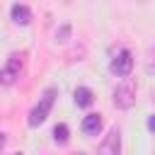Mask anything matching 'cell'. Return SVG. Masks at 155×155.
I'll return each instance as SVG.
<instances>
[{
    "mask_svg": "<svg viewBox=\"0 0 155 155\" xmlns=\"http://www.w3.org/2000/svg\"><path fill=\"white\" fill-rule=\"evenodd\" d=\"M78 155H85V153H78Z\"/></svg>",
    "mask_w": 155,
    "mask_h": 155,
    "instance_id": "cell-14",
    "label": "cell"
},
{
    "mask_svg": "<svg viewBox=\"0 0 155 155\" xmlns=\"http://www.w3.org/2000/svg\"><path fill=\"white\" fill-rule=\"evenodd\" d=\"M0 78H2V73H0Z\"/></svg>",
    "mask_w": 155,
    "mask_h": 155,
    "instance_id": "cell-15",
    "label": "cell"
},
{
    "mask_svg": "<svg viewBox=\"0 0 155 155\" xmlns=\"http://www.w3.org/2000/svg\"><path fill=\"white\" fill-rule=\"evenodd\" d=\"M56 94H58L56 87H46V90H44V94H41L39 102L31 107L29 119H27V124H29L31 128H36L39 124L46 121V116H48V111H51V107H53V102H56Z\"/></svg>",
    "mask_w": 155,
    "mask_h": 155,
    "instance_id": "cell-1",
    "label": "cell"
},
{
    "mask_svg": "<svg viewBox=\"0 0 155 155\" xmlns=\"http://www.w3.org/2000/svg\"><path fill=\"white\" fill-rule=\"evenodd\" d=\"M68 34H70V27H68V24H63V27H61V31H56V39H58V41H65V39H68Z\"/></svg>",
    "mask_w": 155,
    "mask_h": 155,
    "instance_id": "cell-10",
    "label": "cell"
},
{
    "mask_svg": "<svg viewBox=\"0 0 155 155\" xmlns=\"http://www.w3.org/2000/svg\"><path fill=\"white\" fill-rule=\"evenodd\" d=\"M10 155H22V153H10Z\"/></svg>",
    "mask_w": 155,
    "mask_h": 155,
    "instance_id": "cell-13",
    "label": "cell"
},
{
    "mask_svg": "<svg viewBox=\"0 0 155 155\" xmlns=\"http://www.w3.org/2000/svg\"><path fill=\"white\" fill-rule=\"evenodd\" d=\"M133 104H136V82L133 80H124L114 90V107L116 109H131Z\"/></svg>",
    "mask_w": 155,
    "mask_h": 155,
    "instance_id": "cell-2",
    "label": "cell"
},
{
    "mask_svg": "<svg viewBox=\"0 0 155 155\" xmlns=\"http://www.w3.org/2000/svg\"><path fill=\"white\" fill-rule=\"evenodd\" d=\"M148 128H150V131H155V114H153V116H148Z\"/></svg>",
    "mask_w": 155,
    "mask_h": 155,
    "instance_id": "cell-11",
    "label": "cell"
},
{
    "mask_svg": "<svg viewBox=\"0 0 155 155\" xmlns=\"http://www.w3.org/2000/svg\"><path fill=\"white\" fill-rule=\"evenodd\" d=\"M131 68H133V56H131L128 48H121V51L116 53V58L111 61V73L126 78V75L131 73Z\"/></svg>",
    "mask_w": 155,
    "mask_h": 155,
    "instance_id": "cell-4",
    "label": "cell"
},
{
    "mask_svg": "<svg viewBox=\"0 0 155 155\" xmlns=\"http://www.w3.org/2000/svg\"><path fill=\"white\" fill-rule=\"evenodd\" d=\"M119 153H121V133H119V128H111L104 136V140L99 143L97 155H119Z\"/></svg>",
    "mask_w": 155,
    "mask_h": 155,
    "instance_id": "cell-3",
    "label": "cell"
},
{
    "mask_svg": "<svg viewBox=\"0 0 155 155\" xmlns=\"http://www.w3.org/2000/svg\"><path fill=\"white\" fill-rule=\"evenodd\" d=\"M19 73H22V58H19V56H10V61H7L5 70H2V82L12 85V82L19 78Z\"/></svg>",
    "mask_w": 155,
    "mask_h": 155,
    "instance_id": "cell-5",
    "label": "cell"
},
{
    "mask_svg": "<svg viewBox=\"0 0 155 155\" xmlns=\"http://www.w3.org/2000/svg\"><path fill=\"white\" fill-rule=\"evenodd\" d=\"M68 138H70L68 126H65V124H58V126L53 128V140H56L58 145H65V143H68Z\"/></svg>",
    "mask_w": 155,
    "mask_h": 155,
    "instance_id": "cell-9",
    "label": "cell"
},
{
    "mask_svg": "<svg viewBox=\"0 0 155 155\" xmlns=\"http://www.w3.org/2000/svg\"><path fill=\"white\" fill-rule=\"evenodd\" d=\"M10 15H12V19H15L17 24H29V22H31V10H29L27 5H22V2H15V5L10 7Z\"/></svg>",
    "mask_w": 155,
    "mask_h": 155,
    "instance_id": "cell-6",
    "label": "cell"
},
{
    "mask_svg": "<svg viewBox=\"0 0 155 155\" xmlns=\"http://www.w3.org/2000/svg\"><path fill=\"white\" fill-rule=\"evenodd\" d=\"M92 99H94V94H92L90 87H78V90H75V104H78V107H90Z\"/></svg>",
    "mask_w": 155,
    "mask_h": 155,
    "instance_id": "cell-8",
    "label": "cell"
},
{
    "mask_svg": "<svg viewBox=\"0 0 155 155\" xmlns=\"http://www.w3.org/2000/svg\"><path fill=\"white\" fill-rule=\"evenodd\" d=\"M99 128H102V116H99V114H87V116L82 119V131H85L87 136H97Z\"/></svg>",
    "mask_w": 155,
    "mask_h": 155,
    "instance_id": "cell-7",
    "label": "cell"
},
{
    "mask_svg": "<svg viewBox=\"0 0 155 155\" xmlns=\"http://www.w3.org/2000/svg\"><path fill=\"white\" fill-rule=\"evenodd\" d=\"M5 143H7V138H5V133H0V153H2V148H5Z\"/></svg>",
    "mask_w": 155,
    "mask_h": 155,
    "instance_id": "cell-12",
    "label": "cell"
}]
</instances>
